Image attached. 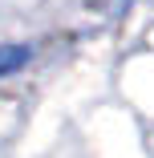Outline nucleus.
Instances as JSON below:
<instances>
[{
  "instance_id": "obj_1",
  "label": "nucleus",
  "mask_w": 154,
  "mask_h": 158,
  "mask_svg": "<svg viewBox=\"0 0 154 158\" xmlns=\"http://www.w3.org/2000/svg\"><path fill=\"white\" fill-rule=\"evenodd\" d=\"M24 57H28V53H24V49H16V45H8V49H0V77H4V73H12V69L20 65Z\"/></svg>"
}]
</instances>
